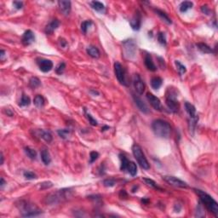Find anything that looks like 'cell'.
<instances>
[{
  "mask_svg": "<svg viewBox=\"0 0 218 218\" xmlns=\"http://www.w3.org/2000/svg\"><path fill=\"white\" fill-rule=\"evenodd\" d=\"M60 11L62 12L64 15H68L71 12V2L67 0H60L58 1Z\"/></svg>",
  "mask_w": 218,
  "mask_h": 218,
  "instance_id": "2e32d148",
  "label": "cell"
},
{
  "mask_svg": "<svg viewBox=\"0 0 218 218\" xmlns=\"http://www.w3.org/2000/svg\"><path fill=\"white\" fill-rule=\"evenodd\" d=\"M152 129L155 135L160 138H169L172 130L170 124L163 119H156L152 122Z\"/></svg>",
  "mask_w": 218,
  "mask_h": 218,
  "instance_id": "7a4b0ae2",
  "label": "cell"
},
{
  "mask_svg": "<svg viewBox=\"0 0 218 218\" xmlns=\"http://www.w3.org/2000/svg\"><path fill=\"white\" fill-rule=\"evenodd\" d=\"M60 26V21H58V20H53V21H51L49 23L47 26H46V28H45V32H46V34H49L50 35L52 34L54 32L56 31L57 28H59Z\"/></svg>",
  "mask_w": 218,
  "mask_h": 218,
  "instance_id": "ac0fdd59",
  "label": "cell"
},
{
  "mask_svg": "<svg viewBox=\"0 0 218 218\" xmlns=\"http://www.w3.org/2000/svg\"><path fill=\"white\" fill-rule=\"evenodd\" d=\"M194 191L196 192V194L199 195V199H200L201 203L204 204V206L206 207L208 211L211 212L212 214L214 215L215 216H218V204L217 202L213 198L211 197V195H209L206 193H204V191L199 190V189H194Z\"/></svg>",
  "mask_w": 218,
  "mask_h": 218,
  "instance_id": "3957f363",
  "label": "cell"
},
{
  "mask_svg": "<svg viewBox=\"0 0 218 218\" xmlns=\"http://www.w3.org/2000/svg\"><path fill=\"white\" fill-rule=\"evenodd\" d=\"M4 185H5V181H4V178L2 177V178H1V183H0V186H1V187L3 188Z\"/></svg>",
  "mask_w": 218,
  "mask_h": 218,
  "instance_id": "681fc988",
  "label": "cell"
},
{
  "mask_svg": "<svg viewBox=\"0 0 218 218\" xmlns=\"http://www.w3.org/2000/svg\"><path fill=\"white\" fill-rule=\"evenodd\" d=\"M65 68H66V64H65L64 62L60 63L59 65L56 66V73H57V74H59V75H61V74H62V73H63V72H64V70H65Z\"/></svg>",
  "mask_w": 218,
  "mask_h": 218,
  "instance_id": "f35d334b",
  "label": "cell"
},
{
  "mask_svg": "<svg viewBox=\"0 0 218 218\" xmlns=\"http://www.w3.org/2000/svg\"><path fill=\"white\" fill-rule=\"evenodd\" d=\"M193 5L194 4L190 2V1H184L182 2V4L179 5V11L182 12V13H184V12H187L188 10H190L193 8Z\"/></svg>",
  "mask_w": 218,
  "mask_h": 218,
  "instance_id": "d4e9b609",
  "label": "cell"
},
{
  "mask_svg": "<svg viewBox=\"0 0 218 218\" xmlns=\"http://www.w3.org/2000/svg\"><path fill=\"white\" fill-rule=\"evenodd\" d=\"M119 159H120V161H121V165H120V170L122 171H125V170H127V167H128L129 165V161L128 159L125 157V155L123 154H119Z\"/></svg>",
  "mask_w": 218,
  "mask_h": 218,
  "instance_id": "f546056e",
  "label": "cell"
},
{
  "mask_svg": "<svg viewBox=\"0 0 218 218\" xmlns=\"http://www.w3.org/2000/svg\"><path fill=\"white\" fill-rule=\"evenodd\" d=\"M4 56H5V52H4V50H1L0 51V58H1V60H4Z\"/></svg>",
  "mask_w": 218,
  "mask_h": 218,
  "instance_id": "c3c4849f",
  "label": "cell"
},
{
  "mask_svg": "<svg viewBox=\"0 0 218 218\" xmlns=\"http://www.w3.org/2000/svg\"><path fill=\"white\" fill-rule=\"evenodd\" d=\"M130 27H131L133 30H135V31L140 30L141 25H142V15H141V13L139 11H137L135 14V15L133 16L131 21H130Z\"/></svg>",
  "mask_w": 218,
  "mask_h": 218,
  "instance_id": "9a60e30c",
  "label": "cell"
},
{
  "mask_svg": "<svg viewBox=\"0 0 218 218\" xmlns=\"http://www.w3.org/2000/svg\"><path fill=\"white\" fill-rule=\"evenodd\" d=\"M124 56L126 59L132 60L135 58L136 53V45L133 39H127L123 42Z\"/></svg>",
  "mask_w": 218,
  "mask_h": 218,
  "instance_id": "52a82bcc",
  "label": "cell"
},
{
  "mask_svg": "<svg viewBox=\"0 0 218 218\" xmlns=\"http://www.w3.org/2000/svg\"><path fill=\"white\" fill-rule=\"evenodd\" d=\"M37 64L40 71H42L43 73H48L53 68V62L50 60L38 58L37 59Z\"/></svg>",
  "mask_w": 218,
  "mask_h": 218,
  "instance_id": "8fae6325",
  "label": "cell"
},
{
  "mask_svg": "<svg viewBox=\"0 0 218 218\" xmlns=\"http://www.w3.org/2000/svg\"><path fill=\"white\" fill-rule=\"evenodd\" d=\"M60 44H61V45H62V47H66V45H67V43H66V40H65V39H63V38H60Z\"/></svg>",
  "mask_w": 218,
  "mask_h": 218,
  "instance_id": "7dc6e473",
  "label": "cell"
},
{
  "mask_svg": "<svg viewBox=\"0 0 218 218\" xmlns=\"http://www.w3.org/2000/svg\"><path fill=\"white\" fill-rule=\"evenodd\" d=\"M201 11L205 15L210 14V9L208 8L207 5H204V6H202V7H201Z\"/></svg>",
  "mask_w": 218,
  "mask_h": 218,
  "instance_id": "bcb514c9",
  "label": "cell"
},
{
  "mask_svg": "<svg viewBox=\"0 0 218 218\" xmlns=\"http://www.w3.org/2000/svg\"><path fill=\"white\" fill-rule=\"evenodd\" d=\"M16 206L19 209L22 216L25 217H32L37 216L42 213V211L35 204L27 200H20L17 203Z\"/></svg>",
  "mask_w": 218,
  "mask_h": 218,
  "instance_id": "6da1fadb",
  "label": "cell"
},
{
  "mask_svg": "<svg viewBox=\"0 0 218 218\" xmlns=\"http://www.w3.org/2000/svg\"><path fill=\"white\" fill-rule=\"evenodd\" d=\"M91 25H92V21H85L82 22V24H81V31L83 32V33H86L88 29L90 28Z\"/></svg>",
  "mask_w": 218,
  "mask_h": 218,
  "instance_id": "8d00e7d4",
  "label": "cell"
},
{
  "mask_svg": "<svg viewBox=\"0 0 218 218\" xmlns=\"http://www.w3.org/2000/svg\"><path fill=\"white\" fill-rule=\"evenodd\" d=\"M114 72L118 82L123 85H127V82L125 79V71L121 64L118 62L114 63Z\"/></svg>",
  "mask_w": 218,
  "mask_h": 218,
  "instance_id": "9c48e42d",
  "label": "cell"
},
{
  "mask_svg": "<svg viewBox=\"0 0 218 218\" xmlns=\"http://www.w3.org/2000/svg\"><path fill=\"white\" fill-rule=\"evenodd\" d=\"M196 46H197L198 49H199L201 52H203V53H205V54H211V53H213L212 49H211L209 45H207L206 44H204V43H198L197 45H196Z\"/></svg>",
  "mask_w": 218,
  "mask_h": 218,
  "instance_id": "603a6c76",
  "label": "cell"
},
{
  "mask_svg": "<svg viewBox=\"0 0 218 218\" xmlns=\"http://www.w3.org/2000/svg\"><path fill=\"white\" fill-rule=\"evenodd\" d=\"M106 129H109V127H108V126H105L104 128L101 129V130H102V131H104V130H106Z\"/></svg>",
  "mask_w": 218,
  "mask_h": 218,
  "instance_id": "f5cc1de1",
  "label": "cell"
},
{
  "mask_svg": "<svg viewBox=\"0 0 218 218\" xmlns=\"http://www.w3.org/2000/svg\"><path fill=\"white\" fill-rule=\"evenodd\" d=\"M184 107H185V110L189 116V130L192 133H194L198 121H199V116L196 113V109L194 105H192L189 102H185Z\"/></svg>",
  "mask_w": 218,
  "mask_h": 218,
  "instance_id": "8992f818",
  "label": "cell"
},
{
  "mask_svg": "<svg viewBox=\"0 0 218 218\" xmlns=\"http://www.w3.org/2000/svg\"><path fill=\"white\" fill-rule=\"evenodd\" d=\"M36 135H38V136H39L40 138L43 139V140H45V142H48V143L51 142L52 139H53L51 134L49 131L44 130H38L36 131Z\"/></svg>",
  "mask_w": 218,
  "mask_h": 218,
  "instance_id": "ffe728a7",
  "label": "cell"
},
{
  "mask_svg": "<svg viewBox=\"0 0 218 218\" xmlns=\"http://www.w3.org/2000/svg\"><path fill=\"white\" fill-rule=\"evenodd\" d=\"M23 176H24V177L26 178V179H28V180H33V179H36L37 178V176L35 175L33 172H32V171H25L24 173H23Z\"/></svg>",
  "mask_w": 218,
  "mask_h": 218,
  "instance_id": "74e56055",
  "label": "cell"
},
{
  "mask_svg": "<svg viewBox=\"0 0 218 218\" xmlns=\"http://www.w3.org/2000/svg\"><path fill=\"white\" fill-rule=\"evenodd\" d=\"M53 186V184L50 182H43L41 183V186H40V188L41 189H47V188H49Z\"/></svg>",
  "mask_w": 218,
  "mask_h": 218,
  "instance_id": "ee69618b",
  "label": "cell"
},
{
  "mask_svg": "<svg viewBox=\"0 0 218 218\" xmlns=\"http://www.w3.org/2000/svg\"><path fill=\"white\" fill-rule=\"evenodd\" d=\"M90 93H93L94 95H99V92H98V91H96V90H90Z\"/></svg>",
  "mask_w": 218,
  "mask_h": 218,
  "instance_id": "f907efd6",
  "label": "cell"
},
{
  "mask_svg": "<svg viewBox=\"0 0 218 218\" xmlns=\"http://www.w3.org/2000/svg\"><path fill=\"white\" fill-rule=\"evenodd\" d=\"M133 84L135 87V91L139 95H142L145 90V84L143 83V80L142 79L141 76L139 74H135L133 78Z\"/></svg>",
  "mask_w": 218,
  "mask_h": 218,
  "instance_id": "4fadbf2b",
  "label": "cell"
},
{
  "mask_svg": "<svg viewBox=\"0 0 218 218\" xmlns=\"http://www.w3.org/2000/svg\"><path fill=\"white\" fill-rule=\"evenodd\" d=\"M30 103H31V99H30V97L28 96L25 95V94H22L21 101H20V104H19V105H20L21 107H28V106L30 105Z\"/></svg>",
  "mask_w": 218,
  "mask_h": 218,
  "instance_id": "4dcf8cb0",
  "label": "cell"
},
{
  "mask_svg": "<svg viewBox=\"0 0 218 218\" xmlns=\"http://www.w3.org/2000/svg\"><path fill=\"white\" fill-rule=\"evenodd\" d=\"M143 181L145 182L146 184H147V186H149V187H152V188H154V189H157V190L162 191V188L159 187V186L157 185V183H156L153 180H152V179H150V178H143Z\"/></svg>",
  "mask_w": 218,
  "mask_h": 218,
  "instance_id": "d6a6232c",
  "label": "cell"
},
{
  "mask_svg": "<svg viewBox=\"0 0 218 218\" xmlns=\"http://www.w3.org/2000/svg\"><path fill=\"white\" fill-rule=\"evenodd\" d=\"M13 5H14L16 10H21L23 7V3L21 2V1H14L13 2Z\"/></svg>",
  "mask_w": 218,
  "mask_h": 218,
  "instance_id": "f6af8a7d",
  "label": "cell"
},
{
  "mask_svg": "<svg viewBox=\"0 0 218 218\" xmlns=\"http://www.w3.org/2000/svg\"><path fill=\"white\" fill-rule=\"evenodd\" d=\"M103 185L105 187H113L115 185V181L113 179H111V178L110 179H106V180H104Z\"/></svg>",
  "mask_w": 218,
  "mask_h": 218,
  "instance_id": "7bdbcfd3",
  "label": "cell"
},
{
  "mask_svg": "<svg viewBox=\"0 0 218 218\" xmlns=\"http://www.w3.org/2000/svg\"><path fill=\"white\" fill-rule=\"evenodd\" d=\"M98 158H99V153H98V152H96V151H92V152H90V164H92V163L95 162Z\"/></svg>",
  "mask_w": 218,
  "mask_h": 218,
  "instance_id": "b9f144b4",
  "label": "cell"
},
{
  "mask_svg": "<svg viewBox=\"0 0 218 218\" xmlns=\"http://www.w3.org/2000/svg\"><path fill=\"white\" fill-rule=\"evenodd\" d=\"M144 61H145L144 63H145L146 67H147L149 71H151V72H155L156 70H157V67H156L155 64L152 62V56H151L150 54H147V55H146L145 60H144Z\"/></svg>",
  "mask_w": 218,
  "mask_h": 218,
  "instance_id": "d6986e66",
  "label": "cell"
},
{
  "mask_svg": "<svg viewBox=\"0 0 218 218\" xmlns=\"http://www.w3.org/2000/svg\"><path fill=\"white\" fill-rule=\"evenodd\" d=\"M35 41V36L34 33L31 31V30H28L26 31L22 35L21 38V43L22 45L25 46H28V45H32L33 42Z\"/></svg>",
  "mask_w": 218,
  "mask_h": 218,
  "instance_id": "5bb4252c",
  "label": "cell"
},
{
  "mask_svg": "<svg viewBox=\"0 0 218 218\" xmlns=\"http://www.w3.org/2000/svg\"><path fill=\"white\" fill-rule=\"evenodd\" d=\"M147 99L149 101L150 105L152 106L155 110L157 111H162V104H161V101L159 100V98L157 96H155L153 94L150 93H147Z\"/></svg>",
  "mask_w": 218,
  "mask_h": 218,
  "instance_id": "7c38bea8",
  "label": "cell"
},
{
  "mask_svg": "<svg viewBox=\"0 0 218 218\" xmlns=\"http://www.w3.org/2000/svg\"><path fill=\"white\" fill-rule=\"evenodd\" d=\"M84 113H85V115H86V118H88V120H89V122L90 123V125H93V126H96V125H97V121L95 119V118L91 116V115L90 114V113H88L86 112V110L84 109Z\"/></svg>",
  "mask_w": 218,
  "mask_h": 218,
  "instance_id": "60d3db41",
  "label": "cell"
},
{
  "mask_svg": "<svg viewBox=\"0 0 218 218\" xmlns=\"http://www.w3.org/2000/svg\"><path fill=\"white\" fill-rule=\"evenodd\" d=\"M40 84H41V82H40V80L38 79L37 77H32L29 80V85L32 89H35L37 87L40 86Z\"/></svg>",
  "mask_w": 218,
  "mask_h": 218,
  "instance_id": "836d02e7",
  "label": "cell"
},
{
  "mask_svg": "<svg viewBox=\"0 0 218 218\" xmlns=\"http://www.w3.org/2000/svg\"><path fill=\"white\" fill-rule=\"evenodd\" d=\"M45 98L40 96V95H37L36 96L34 97V100H33V103L38 108H41V107H44L45 105Z\"/></svg>",
  "mask_w": 218,
  "mask_h": 218,
  "instance_id": "83f0119b",
  "label": "cell"
},
{
  "mask_svg": "<svg viewBox=\"0 0 218 218\" xmlns=\"http://www.w3.org/2000/svg\"><path fill=\"white\" fill-rule=\"evenodd\" d=\"M163 179L166 182H168L170 185L174 186V187H182V188H187L188 187V185L185 182L182 181L179 178H177V177H170V176H165V177H163Z\"/></svg>",
  "mask_w": 218,
  "mask_h": 218,
  "instance_id": "30bf717a",
  "label": "cell"
},
{
  "mask_svg": "<svg viewBox=\"0 0 218 218\" xmlns=\"http://www.w3.org/2000/svg\"><path fill=\"white\" fill-rule=\"evenodd\" d=\"M87 54L95 59H97L100 57V50L98 49V48H96V46H89L87 48Z\"/></svg>",
  "mask_w": 218,
  "mask_h": 218,
  "instance_id": "44dd1931",
  "label": "cell"
},
{
  "mask_svg": "<svg viewBox=\"0 0 218 218\" xmlns=\"http://www.w3.org/2000/svg\"><path fill=\"white\" fill-rule=\"evenodd\" d=\"M154 11H155V13L159 15V17L166 22L167 24H171V23H172V21H171V20H170V18L167 15L166 13H165L164 11H160V10H154Z\"/></svg>",
  "mask_w": 218,
  "mask_h": 218,
  "instance_id": "4316f807",
  "label": "cell"
},
{
  "mask_svg": "<svg viewBox=\"0 0 218 218\" xmlns=\"http://www.w3.org/2000/svg\"><path fill=\"white\" fill-rule=\"evenodd\" d=\"M90 5L96 11H98V12H100V13H102V12L105 11V5L102 3H100V2L93 1V2L90 3Z\"/></svg>",
  "mask_w": 218,
  "mask_h": 218,
  "instance_id": "484cf974",
  "label": "cell"
},
{
  "mask_svg": "<svg viewBox=\"0 0 218 218\" xmlns=\"http://www.w3.org/2000/svg\"><path fill=\"white\" fill-rule=\"evenodd\" d=\"M57 133L59 135L60 137H62V139H66L70 135V130L67 129H63V130H58Z\"/></svg>",
  "mask_w": 218,
  "mask_h": 218,
  "instance_id": "d590c367",
  "label": "cell"
},
{
  "mask_svg": "<svg viewBox=\"0 0 218 218\" xmlns=\"http://www.w3.org/2000/svg\"><path fill=\"white\" fill-rule=\"evenodd\" d=\"M133 96V99H134V100H135V105L137 106V107L139 108V110L141 112H142L143 113H149V109L148 107H147V106L146 105L143 101H142V100L140 98V97H138L137 96H135V95H132Z\"/></svg>",
  "mask_w": 218,
  "mask_h": 218,
  "instance_id": "e0dca14e",
  "label": "cell"
},
{
  "mask_svg": "<svg viewBox=\"0 0 218 218\" xmlns=\"http://www.w3.org/2000/svg\"><path fill=\"white\" fill-rule=\"evenodd\" d=\"M132 152H133V155L135 157V159H136V161L139 164V165L144 170H148L150 168V165L142 152V147L137 144H134L132 146Z\"/></svg>",
  "mask_w": 218,
  "mask_h": 218,
  "instance_id": "5b68a950",
  "label": "cell"
},
{
  "mask_svg": "<svg viewBox=\"0 0 218 218\" xmlns=\"http://www.w3.org/2000/svg\"><path fill=\"white\" fill-rule=\"evenodd\" d=\"M177 96L176 92H174L173 90H170V89H169V92L167 93L166 96V105L170 112H172V113H177L178 109H179V103H178Z\"/></svg>",
  "mask_w": 218,
  "mask_h": 218,
  "instance_id": "ba28073f",
  "label": "cell"
},
{
  "mask_svg": "<svg viewBox=\"0 0 218 218\" xmlns=\"http://www.w3.org/2000/svg\"><path fill=\"white\" fill-rule=\"evenodd\" d=\"M4 164V155H3V152L1 153V165Z\"/></svg>",
  "mask_w": 218,
  "mask_h": 218,
  "instance_id": "816d5d0a",
  "label": "cell"
},
{
  "mask_svg": "<svg viewBox=\"0 0 218 218\" xmlns=\"http://www.w3.org/2000/svg\"><path fill=\"white\" fill-rule=\"evenodd\" d=\"M41 159L45 165H49L50 164V162H51V158H50V154H49L48 150H46V149L42 150Z\"/></svg>",
  "mask_w": 218,
  "mask_h": 218,
  "instance_id": "7402d4cb",
  "label": "cell"
},
{
  "mask_svg": "<svg viewBox=\"0 0 218 218\" xmlns=\"http://www.w3.org/2000/svg\"><path fill=\"white\" fill-rule=\"evenodd\" d=\"M71 195H72V191L70 188H63L49 194L46 197V203L50 205L59 204L71 197Z\"/></svg>",
  "mask_w": 218,
  "mask_h": 218,
  "instance_id": "277c9868",
  "label": "cell"
},
{
  "mask_svg": "<svg viewBox=\"0 0 218 218\" xmlns=\"http://www.w3.org/2000/svg\"><path fill=\"white\" fill-rule=\"evenodd\" d=\"M158 41L163 45H166V38L165 35L163 32H159L158 33Z\"/></svg>",
  "mask_w": 218,
  "mask_h": 218,
  "instance_id": "ab89813d",
  "label": "cell"
},
{
  "mask_svg": "<svg viewBox=\"0 0 218 218\" xmlns=\"http://www.w3.org/2000/svg\"><path fill=\"white\" fill-rule=\"evenodd\" d=\"M162 83L163 79L161 78H159V77H154V78H152V79H151V86L154 90L159 89L161 87V85H162Z\"/></svg>",
  "mask_w": 218,
  "mask_h": 218,
  "instance_id": "cb8c5ba5",
  "label": "cell"
},
{
  "mask_svg": "<svg viewBox=\"0 0 218 218\" xmlns=\"http://www.w3.org/2000/svg\"><path fill=\"white\" fill-rule=\"evenodd\" d=\"M127 170H128L129 173L130 174V176L135 177V175L137 174V167H136V165H135L134 162L130 161V162H129L128 167H127Z\"/></svg>",
  "mask_w": 218,
  "mask_h": 218,
  "instance_id": "f1b7e54d",
  "label": "cell"
},
{
  "mask_svg": "<svg viewBox=\"0 0 218 218\" xmlns=\"http://www.w3.org/2000/svg\"><path fill=\"white\" fill-rule=\"evenodd\" d=\"M175 64H176V66H177V70H178V72L180 73V75H183L184 73L187 72L186 66H184V65H182L179 61H175Z\"/></svg>",
  "mask_w": 218,
  "mask_h": 218,
  "instance_id": "e575fe53",
  "label": "cell"
},
{
  "mask_svg": "<svg viewBox=\"0 0 218 218\" xmlns=\"http://www.w3.org/2000/svg\"><path fill=\"white\" fill-rule=\"evenodd\" d=\"M25 152H26V154L28 155V157L29 159H36V157H37V152L35 151L34 149L31 148L30 147H25Z\"/></svg>",
  "mask_w": 218,
  "mask_h": 218,
  "instance_id": "1f68e13d",
  "label": "cell"
}]
</instances>
